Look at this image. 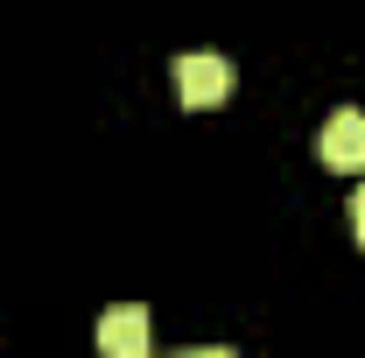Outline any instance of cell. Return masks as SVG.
I'll return each instance as SVG.
<instances>
[{
	"instance_id": "obj_3",
	"label": "cell",
	"mask_w": 365,
	"mask_h": 358,
	"mask_svg": "<svg viewBox=\"0 0 365 358\" xmlns=\"http://www.w3.org/2000/svg\"><path fill=\"white\" fill-rule=\"evenodd\" d=\"M98 352L106 358H148V310H106L98 316Z\"/></svg>"
},
{
	"instance_id": "obj_2",
	"label": "cell",
	"mask_w": 365,
	"mask_h": 358,
	"mask_svg": "<svg viewBox=\"0 0 365 358\" xmlns=\"http://www.w3.org/2000/svg\"><path fill=\"white\" fill-rule=\"evenodd\" d=\"M317 155L330 162V169H365V113L359 106H337L330 120H323V134H317Z\"/></svg>"
},
{
	"instance_id": "obj_4",
	"label": "cell",
	"mask_w": 365,
	"mask_h": 358,
	"mask_svg": "<svg viewBox=\"0 0 365 358\" xmlns=\"http://www.w3.org/2000/svg\"><path fill=\"white\" fill-rule=\"evenodd\" d=\"M351 239L365 246V190H351Z\"/></svg>"
},
{
	"instance_id": "obj_1",
	"label": "cell",
	"mask_w": 365,
	"mask_h": 358,
	"mask_svg": "<svg viewBox=\"0 0 365 358\" xmlns=\"http://www.w3.org/2000/svg\"><path fill=\"white\" fill-rule=\"evenodd\" d=\"M169 78H176L182 106H218V98L232 91V63L218 56V49H190V56L169 63Z\"/></svg>"
}]
</instances>
